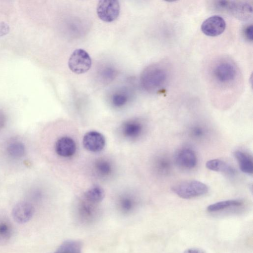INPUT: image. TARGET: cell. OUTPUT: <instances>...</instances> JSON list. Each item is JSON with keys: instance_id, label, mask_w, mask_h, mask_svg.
I'll use <instances>...</instances> for the list:
<instances>
[{"instance_id": "obj_28", "label": "cell", "mask_w": 253, "mask_h": 253, "mask_svg": "<svg viewBox=\"0 0 253 253\" xmlns=\"http://www.w3.org/2000/svg\"><path fill=\"white\" fill-rule=\"evenodd\" d=\"M8 25L5 23H0V36L6 35L9 31Z\"/></svg>"}, {"instance_id": "obj_27", "label": "cell", "mask_w": 253, "mask_h": 253, "mask_svg": "<svg viewBox=\"0 0 253 253\" xmlns=\"http://www.w3.org/2000/svg\"><path fill=\"white\" fill-rule=\"evenodd\" d=\"M115 76V72L111 68L105 69L102 73L103 79L106 80H112L114 78Z\"/></svg>"}, {"instance_id": "obj_25", "label": "cell", "mask_w": 253, "mask_h": 253, "mask_svg": "<svg viewBox=\"0 0 253 253\" xmlns=\"http://www.w3.org/2000/svg\"><path fill=\"white\" fill-rule=\"evenodd\" d=\"M156 164L157 169L161 173H166L170 167L169 161L166 158H160L157 160Z\"/></svg>"}, {"instance_id": "obj_7", "label": "cell", "mask_w": 253, "mask_h": 253, "mask_svg": "<svg viewBox=\"0 0 253 253\" xmlns=\"http://www.w3.org/2000/svg\"><path fill=\"white\" fill-rule=\"evenodd\" d=\"M225 28L224 19L218 15H213L208 17L202 23L201 29L207 36L216 37L221 35Z\"/></svg>"}, {"instance_id": "obj_16", "label": "cell", "mask_w": 253, "mask_h": 253, "mask_svg": "<svg viewBox=\"0 0 253 253\" xmlns=\"http://www.w3.org/2000/svg\"><path fill=\"white\" fill-rule=\"evenodd\" d=\"M136 203L135 200L130 195L122 196L117 202L118 210L125 215L130 214L134 210Z\"/></svg>"}, {"instance_id": "obj_20", "label": "cell", "mask_w": 253, "mask_h": 253, "mask_svg": "<svg viewBox=\"0 0 253 253\" xmlns=\"http://www.w3.org/2000/svg\"><path fill=\"white\" fill-rule=\"evenodd\" d=\"M7 149L9 155L16 159L23 157L26 151L24 144L18 141L10 143L8 145Z\"/></svg>"}, {"instance_id": "obj_18", "label": "cell", "mask_w": 253, "mask_h": 253, "mask_svg": "<svg viewBox=\"0 0 253 253\" xmlns=\"http://www.w3.org/2000/svg\"><path fill=\"white\" fill-rule=\"evenodd\" d=\"M82 248L81 241L68 240L63 242L54 253H82Z\"/></svg>"}, {"instance_id": "obj_1", "label": "cell", "mask_w": 253, "mask_h": 253, "mask_svg": "<svg viewBox=\"0 0 253 253\" xmlns=\"http://www.w3.org/2000/svg\"><path fill=\"white\" fill-rule=\"evenodd\" d=\"M169 73L162 63H153L144 69L140 82L142 87L149 93H156L164 88L168 83Z\"/></svg>"}, {"instance_id": "obj_21", "label": "cell", "mask_w": 253, "mask_h": 253, "mask_svg": "<svg viewBox=\"0 0 253 253\" xmlns=\"http://www.w3.org/2000/svg\"><path fill=\"white\" fill-rule=\"evenodd\" d=\"M95 169L100 176H106L110 174L112 171V167L110 163L105 159H100L95 163Z\"/></svg>"}, {"instance_id": "obj_12", "label": "cell", "mask_w": 253, "mask_h": 253, "mask_svg": "<svg viewBox=\"0 0 253 253\" xmlns=\"http://www.w3.org/2000/svg\"><path fill=\"white\" fill-rule=\"evenodd\" d=\"M56 153L62 157H69L75 153L76 144L71 137L63 136L59 138L55 145Z\"/></svg>"}, {"instance_id": "obj_3", "label": "cell", "mask_w": 253, "mask_h": 253, "mask_svg": "<svg viewBox=\"0 0 253 253\" xmlns=\"http://www.w3.org/2000/svg\"><path fill=\"white\" fill-rule=\"evenodd\" d=\"M172 191L183 199H192L205 195L209 188L205 183L195 180L183 181L174 185Z\"/></svg>"}, {"instance_id": "obj_24", "label": "cell", "mask_w": 253, "mask_h": 253, "mask_svg": "<svg viewBox=\"0 0 253 253\" xmlns=\"http://www.w3.org/2000/svg\"><path fill=\"white\" fill-rule=\"evenodd\" d=\"M127 95L122 92L115 93L112 98L113 104L117 107H120L124 106L127 101Z\"/></svg>"}, {"instance_id": "obj_4", "label": "cell", "mask_w": 253, "mask_h": 253, "mask_svg": "<svg viewBox=\"0 0 253 253\" xmlns=\"http://www.w3.org/2000/svg\"><path fill=\"white\" fill-rule=\"evenodd\" d=\"M211 73L214 80L218 84L229 85L235 80L237 69L232 62L227 60H221L213 65Z\"/></svg>"}, {"instance_id": "obj_13", "label": "cell", "mask_w": 253, "mask_h": 253, "mask_svg": "<svg viewBox=\"0 0 253 253\" xmlns=\"http://www.w3.org/2000/svg\"><path fill=\"white\" fill-rule=\"evenodd\" d=\"M142 123L136 120H129L125 122L121 126L123 135L128 139H133L139 137L143 131Z\"/></svg>"}, {"instance_id": "obj_8", "label": "cell", "mask_w": 253, "mask_h": 253, "mask_svg": "<svg viewBox=\"0 0 253 253\" xmlns=\"http://www.w3.org/2000/svg\"><path fill=\"white\" fill-rule=\"evenodd\" d=\"M83 200L78 209V220L84 224L92 223L97 220L99 214L97 205Z\"/></svg>"}, {"instance_id": "obj_14", "label": "cell", "mask_w": 253, "mask_h": 253, "mask_svg": "<svg viewBox=\"0 0 253 253\" xmlns=\"http://www.w3.org/2000/svg\"><path fill=\"white\" fill-rule=\"evenodd\" d=\"M234 156L239 164L241 170L248 174H252L253 173L252 157L247 153L241 150L235 151Z\"/></svg>"}, {"instance_id": "obj_15", "label": "cell", "mask_w": 253, "mask_h": 253, "mask_svg": "<svg viewBox=\"0 0 253 253\" xmlns=\"http://www.w3.org/2000/svg\"><path fill=\"white\" fill-rule=\"evenodd\" d=\"M210 170L222 172L229 175H234L236 169L226 162L219 159H212L208 161L206 164Z\"/></svg>"}, {"instance_id": "obj_17", "label": "cell", "mask_w": 253, "mask_h": 253, "mask_svg": "<svg viewBox=\"0 0 253 253\" xmlns=\"http://www.w3.org/2000/svg\"><path fill=\"white\" fill-rule=\"evenodd\" d=\"M243 204V202L240 200H224L209 205L207 210L209 212H216L229 208L239 207L242 206Z\"/></svg>"}, {"instance_id": "obj_19", "label": "cell", "mask_w": 253, "mask_h": 253, "mask_svg": "<svg viewBox=\"0 0 253 253\" xmlns=\"http://www.w3.org/2000/svg\"><path fill=\"white\" fill-rule=\"evenodd\" d=\"M105 192L102 188L99 186H93L84 193V199L98 205L103 200Z\"/></svg>"}, {"instance_id": "obj_29", "label": "cell", "mask_w": 253, "mask_h": 253, "mask_svg": "<svg viewBox=\"0 0 253 253\" xmlns=\"http://www.w3.org/2000/svg\"><path fill=\"white\" fill-rule=\"evenodd\" d=\"M183 253H206V252L200 248H191L187 249Z\"/></svg>"}, {"instance_id": "obj_10", "label": "cell", "mask_w": 253, "mask_h": 253, "mask_svg": "<svg viewBox=\"0 0 253 253\" xmlns=\"http://www.w3.org/2000/svg\"><path fill=\"white\" fill-rule=\"evenodd\" d=\"M174 161L178 167L185 169H191L196 166L197 157L192 149L183 148L176 153Z\"/></svg>"}, {"instance_id": "obj_5", "label": "cell", "mask_w": 253, "mask_h": 253, "mask_svg": "<svg viewBox=\"0 0 253 253\" xmlns=\"http://www.w3.org/2000/svg\"><path fill=\"white\" fill-rule=\"evenodd\" d=\"M68 64L72 72L77 74H81L90 69L91 66V59L85 50L79 48L72 52Z\"/></svg>"}, {"instance_id": "obj_6", "label": "cell", "mask_w": 253, "mask_h": 253, "mask_svg": "<svg viewBox=\"0 0 253 253\" xmlns=\"http://www.w3.org/2000/svg\"><path fill=\"white\" fill-rule=\"evenodd\" d=\"M120 11V3L117 0H99L96 7L98 17L106 22H111L117 19Z\"/></svg>"}, {"instance_id": "obj_22", "label": "cell", "mask_w": 253, "mask_h": 253, "mask_svg": "<svg viewBox=\"0 0 253 253\" xmlns=\"http://www.w3.org/2000/svg\"><path fill=\"white\" fill-rule=\"evenodd\" d=\"M12 234V228L10 222L4 219H0V243L9 240Z\"/></svg>"}, {"instance_id": "obj_11", "label": "cell", "mask_w": 253, "mask_h": 253, "mask_svg": "<svg viewBox=\"0 0 253 253\" xmlns=\"http://www.w3.org/2000/svg\"><path fill=\"white\" fill-rule=\"evenodd\" d=\"M35 209L33 206L27 202H21L17 204L12 211V216L17 222L24 223L33 217Z\"/></svg>"}, {"instance_id": "obj_23", "label": "cell", "mask_w": 253, "mask_h": 253, "mask_svg": "<svg viewBox=\"0 0 253 253\" xmlns=\"http://www.w3.org/2000/svg\"><path fill=\"white\" fill-rule=\"evenodd\" d=\"M207 133L206 128L200 125H194L190 129V135L196 139L203 138L206 136Z\"/></svg>"}, {"instance_id": "obj_2", "label": "cell", "mask_w": 253, "mask_h": 253, "mask_svg": "<svg viewBox=\"0 0 253 253\" xmlns=\"http://www.w3.org/2000/svg\"><path fill=\"white\" fill-rule=\"evenodd\" d=\"M212 2L213 8L216 10L228 12L239 20H248L252 17V6L247 2L217 0Z\"/></svg>"}, {"instance_id": "obj_26", "label": "cell", "mask_w": 253, "mask_h": 253, "mask_svg": "<svg viewBox=\"0 0 253 253\" xmlns=\"http://www.w3.org/2000/svg\"><path fill=\"white\" fill-rule=\"evenodd\" d=\"M243 36L249 42H252L253 39V27L252 24L246 26L243 30Z\"/></svg>"}, {"instance_id": "obj_9", "label": "cell", "mask_w": 253, "mask_h": 253, "mask_svg": "<svg viewBox=\"0 0 253 253\" xmlns=\"http://www.w3.org/2000/svg\"><path fill=\"white\" fill-rule=\"evenodd\" d=\"M104 136L97 131H89L84 136L83 144L84 147L92 152H98L102 150L105 145Z\"/></svg>"}]
</instances>
